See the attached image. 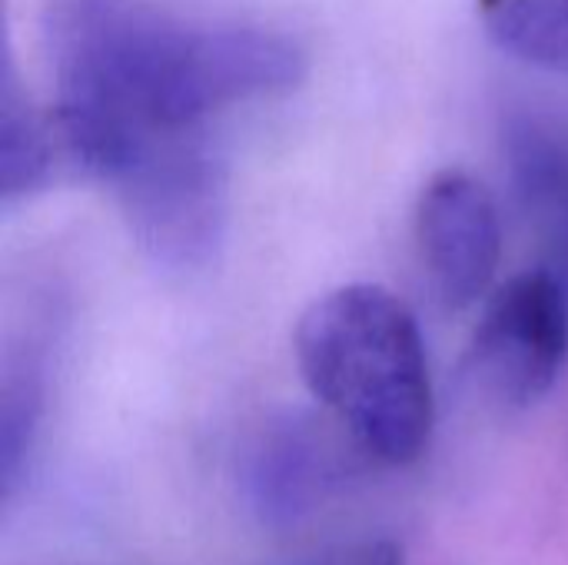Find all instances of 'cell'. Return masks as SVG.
Returning a JSON list of instances; mask_svg holds the SVG:
<instances>
[{"label": "cell", "mask_w": 568, "mask_h": 565, "mask_svg": "<svg viewBox=\"0 0 568 565\" xmlns=\"http://www.w3.org/2000/svg\"><path fill=\"white\" fill-rule=\"evenodd\" d=\"M37 10L63 153L103 186L216 140L220 117L286 97L306 77V50L263 23L160 0H40Z\"/></svg>", "instance_id": "1"}, {"label": "cell", "mask_w": 568, "mask_h": 565, "mask_svg": "<svg viewBox=\"0 0 568 565\" xmlns=\"http://www.w3.org/2000/svg\"><path fill=\"white\" fill-rule=\"evenodd\" d=\"M293 346L310 393L369 460L409 466L426 453L436 423L429 360L419 323L396 293L346 283L316 296Z\"/></svg>", "instance_id": "2"}, {"label": "cell", "mask_w": 568, "mask_h": 565, "mask_svg": "<svg viewBox=\"0 0 568 565\" xmlns=\"http://www.w3.org/2000/svg\"><path fill=\"white\" fill-rule=\"evenodd\" d=\"M476 383L509 410L542 403L568 366V283L536 266L493 290L469 346Z\"/></svg>", "instance_id": "3"}, {"label": "cell", "mask_w": 568, "mask_h": 565, "mask_svg": "<svg viewBox=\"0 0 568 565\" xmlns=\"http://www.w3.org/2000/svg\"><path fill=\"white\" fill-rule=\"evenodd\" d=\"M413 240L429 290L446 310L489 300L503 263V220L473 173L439 170L426 180L413 210Z\"/></svg>", "instance_id": "4"}, {"label": "cell", "mask_w": 568, "mask_h": 565, "mask_svg": "<svg viewBox=\"0 0 568 565\" xmlns=\"http://www.w3.org/2000/svg\"><path fill=\"white\" fill-rule=\"evenodd\" d=\"M503 163L539 266L568 283V107L526 100L503 117Z\"/></svg>", "instance_id": "5"}, {"label": "cell", "mask_w": 568, "mask_h": 565, "mask_svg": "<svg viewBox=\"0 0 568 565\" xmlns=\"http://www.w3.org/2000/svg\"><path fill=\"white\" fill-rule=\"evenodd\" d=\"M353 456L313 420L273 423L246 456L243 493L266 526H293L333 500L349 480Z\"/></svg>", "instance_id": "6"}, {"label": "cell", "mask_w": 568, "mask_h": 565, "mask_svg": "<svg viewBox=\"0 0 568 565\" xmlns=\"http://www.w3.org/2000/svg\"><path fill=\"white\" fill-rule=\"evenodd\" d=\"M0 83V196L13 206L50 186L63 140L53 113H43L23 90L10 53L3 57Z\"/></svg>", "instance_id": "7"}, {"label": "cell", "mask_w": 568, "mask_h": 565, "mask_svg": "<svg viewBox=\"0 0 568 565\" xmlns=\"http://www.w3.org/2000/svg\"><path fill=\"white\" fill-rule=\"evenodd\" d=\"M486 33L526 67L568 77V0H476Z\"/></svg>", "instance_id": "8"}, {"label": "cell", "mask_w": 568, "mask_h": 565, "mask_svg": "<svg viewBox=\"0 0 568 565\" xmlns=\"http://www.w3.org/2000/svg\"><path fill=\"white\" fill-rule=\"evenodd\" d=\"M40 413H43L40 370L33 360H23L7 370L3 400H0V486L7 500L17 493L23 470L30 463Z\"/></svg>", "instance_id": "9"}, {"label": "cell", "mask_w": 568, "mask_h": 565, "mask_svg": "<svg viewBox=\"0 0 568 565\" xmlns=\"http://www.w3.org/2000/svg\"><path fill=\"white\" fill-rule=\"evenodd\" d=\"M293 565H403V549L389 539H359V543L326 546Z\"/></svg>", "instance_id": "10"}]
</instances>
